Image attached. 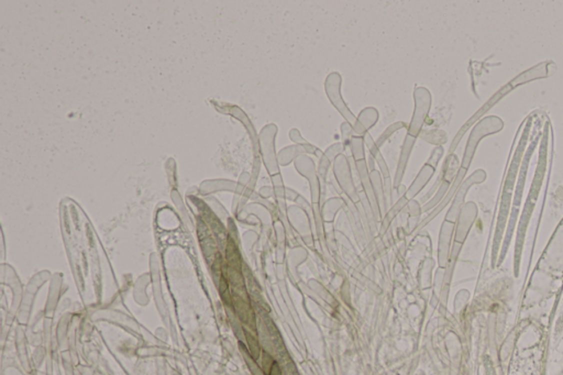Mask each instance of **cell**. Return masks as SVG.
<instances>
[{"mask_svg":"<svg viewBox=\"0 0 563 375\" xmlns=\"http://www.w3.org/2000/svg\"><path fill=\"white\" fill-rule=\"evenodd\" d=\"M246 341H248V346H249L250 356L256 361L260 360V358L262 356V351H261V346H260V344H258L256 337L250 332H246Z\"/></svg>","mask_w":563,"mask_h":375,"instance_id":"6da1fadb","label":"cell"},{"mask_svg":"<svg viewBox=\"0 0 563 375\" xmlns=\"http://www.w3.org/2000/svg\"><path fill=\"white\" fill-rule=\"evenodd\" d=\"M261 362H262V371L264 375H270L271 373L272 368L274 366V363L276 362L274 359L272 354H270L268 351H263L262 352V356H261Z\"/></svg>","mask_w":563,"mask_h":375,"instance_id":"7a4b0ae2","label":"cell"},{"mask_svg":"<svg viewBox=\"0 0 563 375\" xmlns=\"http://www.w3.org/2000/svg\"><path fill=\"white\" fill-rule=\"evenodd\" d=\"M270 375H283V371H282V368L280 366L278 362H275L274 366L271 370V373Z\"/></svg>","mask_w":563,"mask_h":375,"instance_id":"3957f363","label":"cell"}]
</instances>
